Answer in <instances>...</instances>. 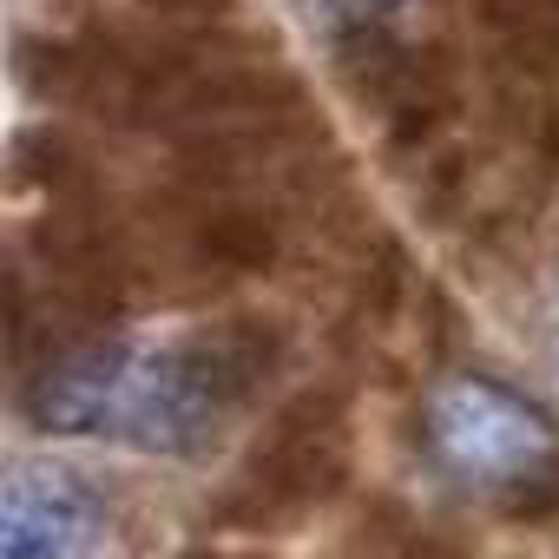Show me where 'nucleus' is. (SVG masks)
Listing matches in <instances>:
<instances>
[{
  "label": "nucleus",
  "mask_w": 559,
  "mask_h": 559,
  "mask_svg": "<svg viewBox=\"0 0 559 559\" xmlns=\"http://www.w3.org/2000/svg\"><path fill=\"white\" fill-rule=\"evenodd\" d=\"M270 369H276V336L263 323H204L171 336L112 330L53 349L27 376L21 415L40 435L106 441L158 461H198L263 395Z\"/></svg>",
  "instance_id": "f257e3e1"
},
{
  "label": "nucleus",
  "mask_w": 559,
  "mask_h": 559,
  "mask_svg": "<svg viewBox=\"0 0 559 559\" xmlns=\"http://www.w3.org/2000/svg\"><path fill=\"white\" fill-rule=\"evenodd\" d=\"M421 454L454 493L493 513H559V421L546 402H533L493 369H454L428 389Z\"/></svg>",
  "instance_id": "f03ea898"
},
{
  "label": "nucleus",
  "mask_w": 559,
  "mask_h": 559,
  "mask_svg": "<svg viewBox=\"0 0 559 559\" xmlns=\"http://www.w3.org/2000/svg\"><path fill=\"white\" fill-rule=\"evenodd\" d=\"M349 474V421L336 395H297L284 415L263 428V441L250 448L243 474L230 480L217 520L230 526H284L297 513H310L323 493H336V480Z\"/></svg>",
  "instance_id": "7ed1b4c3"
},
{
  "label": "nucleus",
  "mask_w": 559,
  "mask_h": 559,
  "mask_svg": "<svg viewBox=\"0 0 559 559\" xmlns=\"http://www.w3.org/2000/svg\"><path fill=\"white\" fill-rule=\"evenodd\" d=\"M112 526L93 474L67 461H21L0 500V559H93Z\"/></svg>",
  "instance_id": "20e7f679"
},
{
  "label": "nucleus",
  "mask_w": 559,
  "mask_h": 559,
  "mask_svg": "<svg viewBox=\"0 0 559 559\" xmlns=\"http://www.w3.org/2000/svg\"><path fill=\"white\" fill-rule=\"evenodd\" d=\"M290 8H297L310 27H323V34H356V27L395 14L402 0H290Z\"/></svg>",
  "instance_id": "39448f33"
},
{
  "label": "nucleus",
  "mask_w": 559,
  "mask_h": 559,
  "mask_svg": "<svg viewBox=\"0 0 559 559\" xmlns=\"http://www.w3.org/2000/svg\"><path fill=\"white\" fill-rule=\"evenodd\" d=\"M533 330L546 343V356H559V270L539 284V304H533Z\"/></svg>",
  "instance_id": "423d86ee"
},
{
  "label": "nucleus",
  "mask_w": 559,
  "mask_h": 559,
  "mask_svg": "<svg viewBox=\"0 0 559 559\" xmlns=\"http://www.w3.org/2000/svg\"><path fill=\"white\" fill-rule=\"evenodd\" d=\"M382 559H441L435 546H395V552H382Z\"/></svg>",
  "instance_id": "0eeeda50"
}]
</instances>
